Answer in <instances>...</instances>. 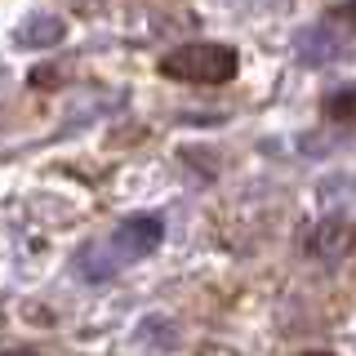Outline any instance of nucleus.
<instances>
[{
  "mask_svg": "<svg viewBox=\"0 0 356 356\" xmlns=\"http://www.w3.org/2000/svg\"><path fill=\"white\" fill-rule=\"evenodd\" d=\"M161 236H165V222L156 214H134L111 232V250L120 259H147L156 245H161Z\"/></svg>",
  "mask_w": 356,
  "mask_h": 356,
  "instance_id": "f03ea898",
  "label": "nucleus"
},
{
  "mask_svg": "<svg viewBox=\"0 0 356 356\" xmlns=\"http://www.w3.org/2000/svg\"><path fill=\"white\" fill-rule=\"evenodd\" d=\"M298 356H334V352H298Z\"/></svg>",
  "mask_w": 356,
  "mask_h": 356,
  "instance_id": "423d86ee",
  "label": "nucleus"
},
{
  "mask_svg": "<svg viewBox=\"0 0 356 356\" xmlns=\"http://www.w3.org/2000/svg\"><path fill=\"white\" fill-rule=\"evenodd\" d=\"M0 356H40V352H31V348H9V352H0Z\"/></svg>",
  "mask_w": 356,
  "mask_h": 356,
  "instance_id": "39448f33",
  "label": "nucleus"
},
{
  "mask_svg": "<svg viewBox=\"0 0 356 356\" xmlns=\"http://www.w3.org/2000/svg\"><path fill=\"white\" fill-rule=\"evenodd\" d=\"M325 111H330V120H356V85L330 94L325 98Z\"/></svg>",
  "mask_w": 356,
  "mask_h": 356,
  "instance_id": "20e7f679",
  "label": "nucleus"
},
{
  "mask_svg": "<svg viewBox=\"0 0 356 356\" xmlns=\"http://www.w3.org/2000/svg\"><path fill=\"white\" fill-rule=\"evenodd\" d=\"M63 36H67V27H63V18H54V14H36L14 31V40L22 49H49V44H58Z\"/></svg>",
  "mask_w": 356,
  "mask_h": 356,
  "instance_id": "7ed1b4c3",
  "label": "nucleus"
},
{
  "mask_svg": "<svg viewBox=\"0 0 356 356\" xmlns=\"http://www.w3.org/2000/svg\"><path fill=\"white\" fill-rule=\"evenodd\" d=\"M236 49L218 40H192V44H178L161 58V76L170 81H187V85H227L236 76Z\"/></svg>",
  "mask_w": 356,
  "mask_h": 356,
  "instance_id": "f257e3e1",
  "label": "nucleus"
}]
</instances>
